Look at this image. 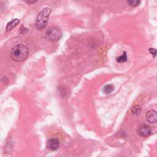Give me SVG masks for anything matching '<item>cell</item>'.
Instances as JSON below:
<instances>
[{
    "instance_id": "6da1fadb",
    "label": "cell",
    "mask_w": 157,
    "mask_h": 157,
    "mask_svg": "<svg viewBox=\"0 0 157 157\" xmlns=\"http://www.w3.org/2000/svg\"><path fill=\"white\" fill-rule=\"evenodd\" d=\"M29 49L23 44H18L12 48L10 51V57L16 62H21L24 61L28 56Z\"/></svg>"
},
{
    "instance_id": "7a4b0ae2",
    "label": "cell",
    "mask_w": 157,
    "mask_h": 157,
    "mask_svg": "<svg viewBox=\"0 0 157 157\" xmlns=\"http://www.w3.org/2000/svg\"><path fill=\"white\" fill-rule=\"evenodd\" d=\"M52 9L49 7H44L40 10L35 21V27L37 29L42 30L46 27Z\"/></svg>"
},
{
    "instance_id": "3957f363",
    "label": "cell",
    "mask_w": 157,
    "mask_h": 157,
    "mask_svg": "<svg viewBox=\"0 0 157 157\" xmlns=\"http://www.w3.org/2000/svg\"><path fill=\"white\" fill-rule=\"evenodd\" d=\"M62 36V33L59 28L56 26H52L50 28L46 33L47 38L51 41H56L61 39Z\"/></svg>"
},
{
    "instance_id": "277c9868",
    "label": "cell",
    "mask_w": 157,
    "mask_h": 157,
    "mask_svg": "<svg viewBox=\"0 0 157 157\" xmlns=\"http://www.w3.org/2000/svg\"><path fill=\"white\" fill-rule=\"evenodd\" d=\"M138 134L142 137H147L151 134V128L145 124L140 125L137 131Z\"/></svg>"
},
{
    "instance_id": "5b68a950",
    "label": "cell",
    "mask_w": 157,
    "mask_h": 157,
    "mask_svg": "<svg viewBox=\"0 0 157 157\" xmlns=\"http://www.w3.org/2000/svg\"><path fill=\"white\" fill-rule=\"evenodd\" d=\"M146 120L150 123L157 122V112L155 110H151L146 113Z\"/></svg>"
},
{
    "instance_id": "8992f818",
    "label": "cell",
    "mask_w": 157,
    "mask_h": 157,
    "mask_svg": "<svg viewBox=\"0 0 157 157\" xmlns=\"http://www.w3.org/2000/svg\"><path fill=\"white\" fill-rule=\"evenodd\" d=\"M59 143L58 139L55 138L50 139L47 143V147L50 150H56L59 148Z\"/></svg>"
},
{
    "instance_id": "52a82bcc",
    "label": "cell",
    "mask_w": 157,
    "mask_h": 157,
    "mask_svg": "<svg viewBox=\"0 0 157 157\" xmlns=\"http://www.w3.org/2000/svg\"><path fill=\"white\" fill-rule=\"evenodd\" d=\"M20 22V20L18 18H15L12 20L8 22L6 26V31H9L10 30H11L13 27L16 26Z\"/></svg>"
},
{
    "instance_id": "ba28073f",
    "label": "cell",
    "mask_w": 157,
    "mask_h": 157,
    "mask_svg": "<svg viewBox=\"0 0 157 157\" xmlns=\"http://www.w3.org/2000/svg\"><path fill=\"white\" fill-rule=\"evenodd\" d=\"M113 90H114V86L112 85H106L105 86H104L102 91L105 94H107L112 93Z\"/></svg>"
},
{
    "instance_id": "9c48e42d",
    "label": "cell",
    "mask_w": 157,
    "mask_h": 157,
    "mask_svg": "<svg viewBox=\"0 0 157 157\" xmlns=\"http://www.w3.org/2000/svg\"><path fill=\"white\" fill-rule=\"evenodd\" d=\"M127 60V55L126 52H123V54L119 57L117 58V61L118 63H124Z\"/></svg>"
},
{
    "instance_id": "30bf717a",
    "label": "cell",
    "mask_w": 157,
    "mask_h": 157,
    "mask_svg": "<svg viewBox=\"0 0 157 157\" xmlns=\"http://www.w3.org/2000/svg\"><path fill=\"white\" fill-rule=\"evenodd\" d=\"M140 0H126L127 4L132 7H136L140 4Z\"/></svg>"
},
{
    "instance_id": "8fae6325",
    "label": "cell",
    "mask_w": 157,
    "mask_h": 157,
    "mask_svg": "<svg viewBox=\"0 0 157 157\" xmlns=\"http://www.w3.org/2000/svg\"><path fill=\"white\" fill-rule=\"evenodd\" d=\"M140 111H141V108H140V105H136L134 106L132 109V113L133 115H139L140 113Z\"/></svg>"
},
{
    "instance_id": "7c38bea8",
    "label": "cell",
    "mask_w": 157,
    "mask_h": 157,
    "mask_svg": "<svg viewBox=\"0 0 157 157\" xmlns=\"http://www.w3.org/2000/svg\"><path fill=\"white\" fill-rule=\"evenodd\" d=\"M149 52L153 56V57L156 56V53H157V51L156 49H155L153 48H149Z\"/></svg>"
},
{
    "instance_id": "4fadbf2b",
    "label": "cell",
    "mask_w": 157,
    "mask_h": 157,
    "mask_svg": "<svg viewBox=\"0 0 157 157\" xmlns=\"http://www.w3.org/2000/svg\"><path fill=\"white\" fill-rule=\"evenodd\" d=\"M25 2H26L27 4H34L35 2H36L37 1V0H23Z\"/></svg>"
},
{
    "instance_id": "5bb4252c",
    "label": "cell",
    "mask_w": 157,
    "mask_h": 157,
    "mask_svg": "<svg viewBox=\"0 0 157 157\" xmlns=\"http://www.w3.org/2000/svg\"><path fill=\"white\" fill-rule=\"evenodd\" d=\"M2 83H4V84H5V83H6V84H7V83H9L8 78H7V77H3L2 78Z\"/></svg>"
}]
</instances>
